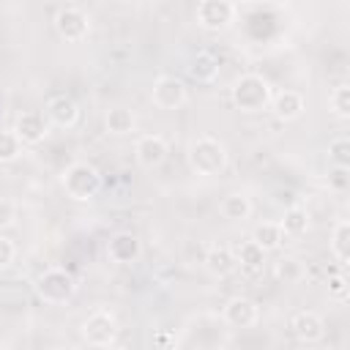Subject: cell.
<instances>
[{
  "label": "cell",
  "mask_w": 350,
  "mask_h": 350,
  "mask_svg": "<svg viewBox=\"0 0 350 350\" xmlns=\"http://www.w3.org/2000/svg\"><path fill=\"white\" fill-rule=\"evenodd\" d=\"M60 183H63L66 197H71L74 202H90V200L98 197V191L104 186V178L90 161H74L63 170Z\"/></svg>",
  "instance_id": "cell-1"
},
{
  "label": "cell",
  "mask_w": 350,
  "mask_h": 350,
  "mask_svg": "<svg viewBox=\"0 0 350 350\" xmlns=\"http://www.w3.org/2000/svg\"><path fill=\"white\" fill-rule=\"evenodd\" d=\"M230 96H232L235 109H241L246 115H254V112L268 109L273 90H271V82L265 77H260V74H241L232 82Z\"/></svg>",
  "instance_id": "cell-2"
},
{
  "label": "cell",
  "mask_w": 350,
  "mask_h": 350,
  "mask_svg": "<svg viewBox=\"0 0 350 350\" xmlns=\"http://www.w3.org/2000/svg\"><path fill=\"white\" fill-rule=\"evenodd\" d=\"M186 159L197 175H219L227 167V148L216 137L202 134V137H194L189 142Z\"/></svg>",
  "instance_id": "cell-3"
},
{
  "label": "cell",
  "mask_w": 350,
  "mask_h": 350,
  "mask_svg": "<svg viewBox=\"0 0 350 350\" xmlns=\"http://www.w3.org/2000/svg\"><path fill=\"white\" fill-rule=\"evenodd\" d=\"M77 276L66 268H46L36 279V295L44 304H68L77 295Z\"/></svg>",
  "instance_id": "cell-4"
},
{
  "label": "cell",
  "mask_w": 350,
  "mask_h": 350,
  "mask_svg": "<svg viewBox=\"0 0 350 350\" xmlns=\"http://www.w3.org/2000/svg\"><path fill=\"white\" fill-rule=\"evenodd\" d=\"M235 14L238 8L232 0H200L197 3V25L211 33L227 30L235 22Z\"/></svg>",
  "instance_id": "cell-5"
},
{
  "label": "cell",
  "mask_w": 350,
  "mask_h": 350,
  "mask_svg": "<svg viewBox=\"0 0 350 350\" xmlns=\"http://www.w3.org/2000/svg\"><path fill=\"white\" fill-rule=\"evenodd\" d=\"M82 339L90 345V347H109L115 345L118 339V320L112 312H93L85 323H82Z\"/></svg>",
  "instance_id": "cell-6"
},
{
  "label": "cell",
  "mask_w": 350,
  "mask_h": 350,
  "mask_svg": "<svg viewBox=\"0 0 350 350\" xmlns=\"http://www.w3.org/2000/svg\"><path fill=\"white\" fill-rule=\"evenodd\" d=\"M55 30H57V36H60L63 41L77 44V41L88 38V33H90V19H88V14H85L82 8L66 5V8H60L57 16H55Z\"/></svg>",
  "instance_id": "cell-7"
},
{
  "label": "cell",
  "mask_w": 350,
  "mask_h": 350,
  "mask_svg": "<svg viewBox=\"0 0 350 350\" xmlns=\"http://www.w3.org/2000/svg\"><path fill=\"white\" fill-rule=\"evenodd\" d=\"M150 101L159 109H178L186 104V85L178 77H159L150 88Z\"/></svg>",
  "instance_id": "cell-8"
},
{
  "label": "cell",
  "mask_w": 350,
  "mask_h": 350,
  "mask_svg": "<svg viewBox=\"0 0 350 350\" xmlns=\"http://www.w3.org/2000/svg\"><path fill=\"white\" fill-rule=\"evenodd\" d=\"M257 317H260V309H257V304H254L252 298H246V295L230 298V301L224 304V309H221V320H224L230 328H238V331L252 328V325L257 323Z\"/></svg>",
  "instance_id": "cell-9"
},
{
  "label": "cell",
  "mask_w": 350,
  "mask_h": 350,
  "mask_svg": "<svg viewBox=\"0 0 350 350\" xmlns=\"http://www.w3.org/2000/svg\"><path fill=\"white\" fill-rule=\"evenodd\" d=\"M14 131L16 137L22 139V145H41L46 137H49V120L44 112L38 109H30V112H22L14 123Z\"/></svg>",
  "instance_id": "cell-10"
},
{
  "label": "cell",
  "mask_w": 350,
  "mask_h": 350,
  "mask_svg": "<svg viewBox=\"0 0 350 350\" xmlns=\"http://www.w3.org/2000/svg\"><path fill=\"white\" fill-rule=\"evenodd\" d=\"M167 153H170V145H167V139L159 137V134H142V137L137 139V145H134L137 164L145 167V170H156L159 164H164Z\"/></svg>",
  "instance_id": "cell-11"
},
{
  "label": "cell",
  "mask_w": 350,
  "mask_h": 350,
  "mask_svg": "<svg viewBox=\"0 0 350 350\" xmlns=\"http://www.w3.org/2000/svg\"><path fill=\"white\" fill-rule=\"evenodd\" d=\"M142 254V241L134 232H115L107 243V257L115 265H131Z\"/></svg>",
  "instance_id": "cell-12"
},
{
  "label": "cell",
  "mask_w": 350,
  "mask_h": 350,
  "mask_svg": "<svg viewBox=\"0 0 350 350\" xmlns=\"http://www.w3.org/2000/svg\"><path fill=\"white\" fill-rule=\"evenodd\" d=\"M46 120L55 123L57 129H71L79 123V104L71 96L57 93L46 101Z\"/></svg>",
  "instance_id": "cell-13"
},
{
  "label": "cell",
  "mask_w": 350,
  "mask_h": 350,
  "mask_svg": "<svg viewBox=\"0 0 350 350\" xmlns=\"http://www.w3.org/2000/svg\"><path fill=\"white\" fill-rule=\"evenodd\" d=\"M290 328H293L295 339L304 342V345H314V342H320L323 334H325V323H323V317H320L317 312H306V309L293 314Z\"/></svg>",
  "instance_id": "cell-14"
},
{
  "label": "cell",
  "mask_w": 350,
  "mask_h": 350,
  "mask_svg": "<svg viewBox=\"0 0 350 350\" xmlns=\"http://www.w3.org/2000/svg\"><path fill=\"white\" fill-rule=\"evenodd\" d=\"M271 112L279 118V120H284V123H290V120H298L301 115H304V109H306V101H304V96L298 93V90H279V93H273L271 96Z\"/></svg>",
  "instance_id": "cell-15"
},
{
  "label": "cell",
  "mask_w": 350,
  "mask_h": 350,
  "mask_svg": "<svg viewBox=\"0 0 350 350\" xmlns=\"http://www.w3.org/2000/svg\"><path fill=\"white\" fill-rule=\"evenodd\" d=\"M265 249L262 246H257L254 241H243V243H238V249H235V260H238V265L246 271V273H262L265 271Z\"/></svg>",
  "instance_id": "cell-16"
},
{
  "label": "cell",
  "mask_w": 350,
  "mask_h": 350,
  "mask_svg": "<svg viewBox=\"0 0 350 350\" xmlns=\"http://www.w3.org/2000/svg\"><path fill=\"white\" fill-rule=\"evenodd\" d=\"M252 197L249 194H243V191H232V194H227L224 200H221V205H219V211H221V216L227 219V221H246L249 216H252Z\"/></svg>",
  "instance_id": "cell-17"
},
{
  "label": "cell",
  "mask_w": 350,
  "mask_h": 350,
  "mask_svg": "<svg viewBox=\"0 0 350 350\" xmlns=\"http://www.w3.org/2000/svg\"><path fill=\"white\" fill-rule=\"evenodd\" d=\"M205 265L213 276H227L238 268V260H235V252L230 246H211L205 254Z\"/></svg>",
  "instance_id": "cell-18"
},
{
  "label": "cell",
  "mask_w": 350,
  "mask_h": 350,
  "mask_svg": "<svg viewBox=\"0 0 350 350\" xmlns=\"http://www.w3.org/2000/svg\"><path fill=\"white\" fill-rule=\"evenodd\" d=\"M284 232H282V224L279 221H262V224H257L254 227V232H252V241L257 243V246H262L265 252H276L282 243H284Z\"/></svg>",
  "instance_id": "cell-19"
},
{
  "label": "cell",
  "mask_w": 350,
  "mask_h": 350,
  "mask_svg": "<svg viewBox=\"0 0 350 350\" xmlns=\"http://www.w3.org/2000/svg\"><path fill=\"white\" fill-rule=\"evenodd\" d=\"M189 77L197 82H213L219 77V60L211 52H197L189 63Z\"/></svg>",
  "instance_id": "cell-20"
},
{
  "label": "cell",
  "mask_w": 350,
  "mask_h": 350,
  "mask_svg": "<svg viewBox=\"0 0 350 350\" xmlns=\"http://www.w3.org/2000/svg\"><path fill=\"white\" fill-rule=\"evenodd\" d=\"M331 254L339 260V265H350V221H336L334 232H331Z\"/></svg>",
  "instance_id": "cell-21"
},
{
  "label": "cell",
  "mask_w": 350,
  "mask_h": 350,
  "mask_svg": "<svg viewBox=\"0 0 350 350\" xmlns=\"http://www.w3.org/2000/svg\"><path fill=\"white\" fill-rule=\"evenodd\" d=\"M104 126H107L109 134L123 137V134H131V131H134L137 118H134V112L126 109V107H112V109L107 112V118H104Z\"/></svg>",
  "instance_id": "cell-22"
},
{
  "label": "cell",
  "mask_w": 350,
  "mask_h": 350,
  "mask_svg": "<svg viewBox=\"0 0 350 350\" xmlns=\"http://www.w3.org/2000/svg\"><path fill=\"white\" fill-rule=\"evenodd\" d=\"M279 224H282V232H284V235L301 238V235H306V230H309V213H306V208L293 205V208L284 211V216H282Z\"/></svg>",
  "instance_id": "cell-23"
},
{
  "label": "cell",
  "mask_w": 350,
  "mask_h": 350,
  "mask_svg": "<svg viewBox=\"0 0 350 350\" xmlns=\"http://www.w3.org/2000/svg\"><path fill=\"white\" fill-rule=\"evenodd\" d=\"M304 262L298 260V257H282L279 262H276V268H273V276H276V282H282V284H298L301 279H304Z\"/></svg>",
  "instance_id": "cell-24"
},
{
  "label": "cell",
  "mask_w": 350,
  "mask_h": 350,
  "mask_svg": "<svg viewBox=\"0 0 350 350\" xmlns=\"http://www.w3.org/2000/svg\"><path fill=\"white\" fill-rule=\"evenodd\" d=\"M22 156V139L14 129H0V164H11Z\"/></svg>",
  "instance_id": "cell-25"
},
{
  "label": "cell",
  "mask_w": 350,
  "mask_h": 350,
  "mask_svg": "<svg viewBox=\"0 0 350 350\" xmlns=\"http://www.w3.org/2000/svg\"><path fill=\"white\" fill-rule=\"evenodd\" d=\"M328 109L339 120L350 118V85H336L334 88V93L328 96Z\"/></svg>",
  "instance_id": "cell-26"
},
{
  "label": "cell",
  "mask_w": 350,
  "mask_h": 350,
  "mask_svg": "<svg viewBox=\"0 0 350 350\" xmlns=\"http://www.w3.org/2000/svg\"><path fill=\"white\" fill-rule=\"evenodd\" d=\"M328 161H331V167L350 170V139L347 137H334L328 142Z\"/></svg>",
  "instance_id": "cell-27"
},
{
  "label": "cell",
  "mask_w": 350,
  "mask_h": 350,
  "mask_svg": "<svg viewBox=\"0 0 350 350\" xmlns=\"http://www.w3.org/2000/svg\"><path fill=\"white\" fill-rule=\"evenodd\" d=\"M347 279H345V273H334V276H328V295L331 298H336V301H345L347 298Z\"/></svg>",
  "instance_id": "cell-28"
},
{
  "label": "cell",
  "mask_w": 350,
  "mask_h": 350,
  "mask_svg": "<svg viewBox=\"0 0 350 350\" xmlns=\"http://www.w3.org/2000/svg\"><path fill=\"white\" fill-rule=\"evenodd\" d=\"M14 219H16V205H14L11 200L0 197V230L11 227V224H14Z\"/></svg>",
  "instance_id": "cell-29"
},
{
  "label": "cell",
  "mask_w": 350,
  "mask_h": 350,
  "mask_svg": "<svg viewBox=\"0 0 350 350\" xmlns=\"http://www.w3.org/2000/svg\"><path fill=\"white\" fill-rule=\"evenodd\" d=\"M347 180H350L347 167H334L331 175H328V186L336 189V191H345V189H347Z\"/></svg>",
  "instance_id": "cell-30"
},
{
  "label": "cell",
  "mask_w": 350,
  "mask_h": 350,
  "mask_svg": "<svg viewBox=\"0 0 350 350\" xmlns=\"http://www.w3.org/2000/svg\"><path fill=\"white\" fill-rule=\"evenodd\" d=\"M14 257H16V246H14V241L5 238V235H0V268L11 265Z\"/></svg>",
  "instance_id": "cell-31"
},
{
  "label": "cell",
  "mask_w": 350,
  "mask_h": 350,
  "mask_svg": "<svg viewBox=\"0 0 350 350\" xmlns=\"http://www.w3.org/2000/svg\"><path fill=\"white\" fill-rule=\"evenodd\" d=\"M118 3H134V0H118Z\"/></svg>",
  "instance_id": "cell-32"
}]
</instances>
